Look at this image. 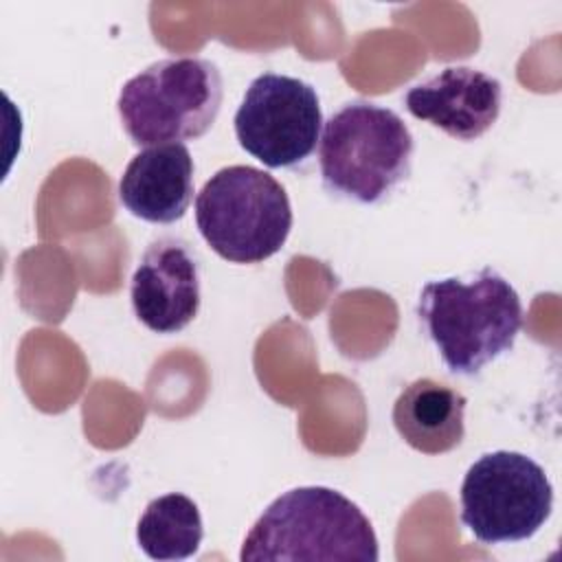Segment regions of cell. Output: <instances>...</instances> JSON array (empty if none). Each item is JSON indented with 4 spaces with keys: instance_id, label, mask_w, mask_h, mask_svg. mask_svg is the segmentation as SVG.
Listing matches in <instances>:
<instances>
[{
    "instance_id": "1",
    "label": "cell",
    "mask_w": 562,
    "mask_h": 562,
    "mask_svg": "<svg viewBox=\"0 0 562 562\" xmlns=\"http://www.w3.org/2000/svg\"><path fill=\"white\" fill-rule=\"evenodd\" d=\"M417 316L446 369L454 375H476L514 347L522 327V303L514 285L485 266L468 279L428 281Z\"/></svg>"
},
{
    "instance_id": "2",
    "label": "cell",
    "mask_w": 562,
    "mask_h": 562,
    "mask_svg": "<svg viewBox=\"0 0 562 562\" xmlns=\"http://www.w3.org/2000/svg\"><path fill=\"white\" fill-rule=\"evenodd\" d=\"M380 558L371 520L345 494L323 485L294 487L277 496L244 538L241 562Z\"/></svg>"
},
{
    "instance_id": "3",
    "label": "cell",
    "mask_w": 562,
    "mask_h": 562,
    "mask_svg": "<svg viewBox=\"0 0 562 562\" xmlns=\"http://www.w3.org/2000/svg\"><path fill=\"white\" fill-rule=\"evenodd\" d=\"M413 151V134L393 110L351 101L323 123L321 178L327 191L373 204L408 176Z\"/></svg>"
},
{
    "instance_id": "4",
    "label": "cell",
    "mask_w": 562,
    "mask_h": 562,
    "mask_svg": "<svg viewBox=\"0 0 562 562\" xmlns=\"http://www.w3.org/2000/svg\"><path fill=\"white\" fill-rule=\"evenodd\" d=\"M195 224L204 241L231 263H259L281 250L292 228L283 184L263 169H217L195 198Z\"/></svg>"
},
{
    "instance_id": "5",
    "label": "cell",
    "mask_w": 562,
    "mask_h": 562,
    "mask_svg": "<svg viewBox=\"0 0 562 562\" xmlns=\"http://www.w3.org/2000/svg\"><path fill=\"white\" fill-rule=\"evenodd\" d=\"M220 68L202 57H169L127 79L116 110L134 145L200 138L222 108Z\"/></svg>"
},
{
    "instance_id": "6",
    "label": "cell",
    "mask_w": 562,
    "mask_h": 562,
    "mask_svg": "<svg viewBox=\"0 0 562 562\" xmlns=\"http://www.w3.org/2000/svg\"><path fill=\"white\" fill-rule=\"evenodd\" d=\"M553 509V485L531 457L494 450L479 457L461 483V522L483 544L533 538Z\"/></svg>"
},
{
    "instance_id": "7",
    "label": "cell",
    "mask_w": 562,
    "mask_h": 562,
    "mask_svg": "<svg viewBox=\"0 0 562 562\" xmlns=\"http://www.w3.org/2000/svg\"><path fill=\"white\" fill-rule=\"evenodd\" d=\"M233 123L244 151L270 169H285L305 162L316 149L323 112L312 83L263 72L246 88Z\"/></svg>"
},
{
    "instance_id": "8",
    "label": "cell",
    "mask_w": 562,
    "mask_h": 562,
    "mask_svg": "<svg viewBox=\"0 0 562 562\" xmlns=\"http://www.w3.org/2000/svg\"><path fill=\"white\" fill-rule=\"evenodd\" d=\"M130 299L147 329H184L200 310V261L191 246L180 237L154 239L132 274Z\"/></svg>"
},
{
    "instance_id": "9",
    "label": "cell",
    "mask_w": 562,
    "mask_h": 562,
    "mask_svg": "<svg viewBox=\"0 0 562 562\" xmlns=\"http://www.w3.org/2000/svg\"><path fill=\"white\" fill-rule=\"evenodd\" d=\"M406 110L457 140L483 136L498 119L503 86L496 77L470 68L448 66L404 97Z\"/></svg>"
},
{
    "instance_id": "10",
    "label": "cell",
    "mask_w": 562,
    "mask_h": 562,
    "mask_svg": "<svg viewBox=\"0 0 562 562\" xmlns=\"http://www.w3.org/2000/svg\"><path fill=\"white\" fill-rule=\"evenodd\" d=\"M193 171L184 143L151 145L127 162L119 180V200L138 220L173 224L193 200Z\"/></svg>"
},
{
    "instance_id": "11",
    "label": "cell",
    "mask_w": 562,
    "mask_h": 562,
    "mask_svg": "<svg viewBox=\"0 0 562 562\" xmlns=\"http://www.w3.org/2000/svg\"><path fill=\"white\" fill-rule=\"evenodd\" d=\"M468 400L452 386L419 378L404 386L393 404V426L400 437L422 454H443L465 435Z\"/></svg>"
},
{
    "instance_id": "12",
    "label": "cell",
    "mask_w": 562,
    "mask_h": 562,
    "mask_svg": "<svg viewBox=\"0 0 562 562\" xmlns=\"http://www.w3.org/2000/svg\"><path fill=\"white\" fill-rule=\"evenodd\" d=\"M202 536L200 509L180 492L149 501L136 525V542L151 560H187L198 553Z\"/></svg>"
}]
</instances>
